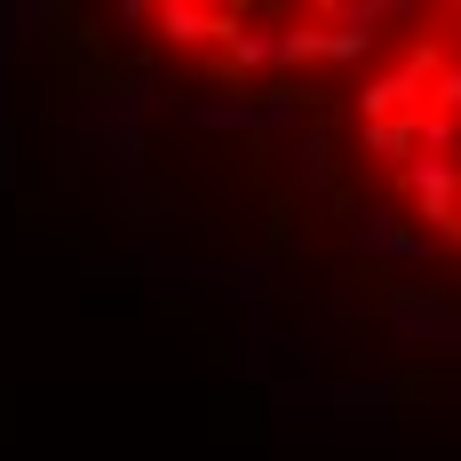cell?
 I'll return each instance as SVG.
<instances>
[{
	"label": "cell",
	"mask_w": 461,
	"mask_h": 461,
	"mask_svg": "<svg viewBox=\"0 0 461 461\" xmlns=\"http://www.w3.org/2000/svg\"><path fill=\"white\" fill-rule=\"evenodd\" d=\"M350 247H358L366 263H421V255H438V239H429V230H406L398 215H358Z\"/></svg>",
	"instance_id": "1"
},
{
	"label": "cell",
	"mask_w": 461,
	"mask_h": 461,
	"mask_svg": "<svg viewBox=\"0 0 461 461\" xmlns=\"http://www.w3.org/2000/svg\"><path fill=\"white\" fill-rule=\"evenodd\" d=\"M303 64H326V24H278V72L294 80Z\"/></svg>",
	"instance_id": "2"
},
{
	"label": "cell",
	"mask_w": 461,
	"mask_h": 461,
	"mask_svg": "<svg viewBox=\"0 0 461 461\" xmlns=\"http://www.w3.org/2000/svg\"><path fill=\"white\" fill-rule=\"evenodd\" d=\"M374 151V159H398V167H406V159H421V143H414V120H374L366 136H358Z\"/></svg>",
	"instance_id": "3"
},
{
	"label": "cell",
	"mask_w": 461,
	"mask_h": 461,
	"mask_svg": "<svg viewBox=\"0 0 461 461\" xmlns=\"http://www.w3.org/2000/svg\"><path fill=\"white\" fill-rule=\"evenodd\" d=\"M366 56H374V32L334 24V16H326V64H366Z\"/></svg>",
	"instance_id": "4"
},
{
	"label": "cell",
	"mask_w": 461,
	"mask_h": 461,
	"mask_svg": "<svg viewBox=\"0 0 461 461\" xmlns=\"http://www.w3.org/2000/svg\"><path fill=\"white\" fill-rule=\"evenodd\" d=\"M429 112H446V120H461V56L429 80Z\"/></svg>",
	"instance_id": "5"
},
{
	"label": "cell",
	"mask_w": 461,
	"mask_h": 461,
	"mask_svg": "<svg viewBox=\"0 0 461 461\" xmlns=\"http://www.w3.org/2000/svg\"><path fill=\"white\" fill-rule=\"evenodd\" d=\"M16 184V128H8V112H0V191Z\"/></svg>",
	"instance_id": "6"
},
{
	"label": "cell",
	"mask_w": 461,
	"mask_h": 461,
	"mask_svg": "<svg viewBox=\"0 0 461 461\" xmlns=\"http://www.w3.org/2000/svg\"><path fill=\"white\" fill-rule=\"evenodd\" d=\"M446 16H454V24H461V0H454V8H446Z\"/></svg>",
	"instance_id": "7"
}]
</instances>
